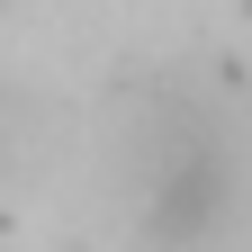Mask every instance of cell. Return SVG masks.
Returning <instances> with one entry per match:
<instances>
[{
	"instance_id": "obj_1",
	"label": "cell",
	"mask_w": 252,
	"mask_h": 252,
	"mask_svg": "<svg viewBox=\"0 0 252 252\" xmlns=\"http://www.w3.org/2000/svg\"><path fill=\"white\" fill-rule=\"evenodd\" d=\"M135 216H144V243H162V252H198L234 225V153L198 108H162L144 126Z\"/></svg>"
}]
</instances>
